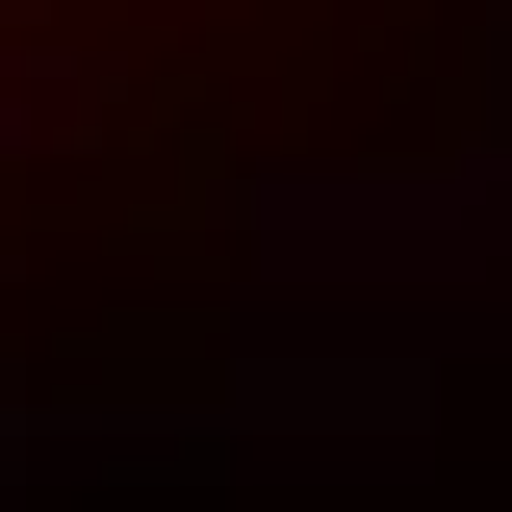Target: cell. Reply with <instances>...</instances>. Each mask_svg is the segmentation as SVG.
<instances>
[{
    "mask_svg": "<svg viewBox=\"0 0 512 512\" xmlns=\"http://www.w3.org/2000/svg\"><path fill=\"white\" fill-rule=\"evenodd\" d=\"M0 128H26V77H0Z\"/></svg>",
    "mask_w": 512,
    "mask_h": 512,
    "instance_id": "1",
    "label": "cell"
}]
</instances>
